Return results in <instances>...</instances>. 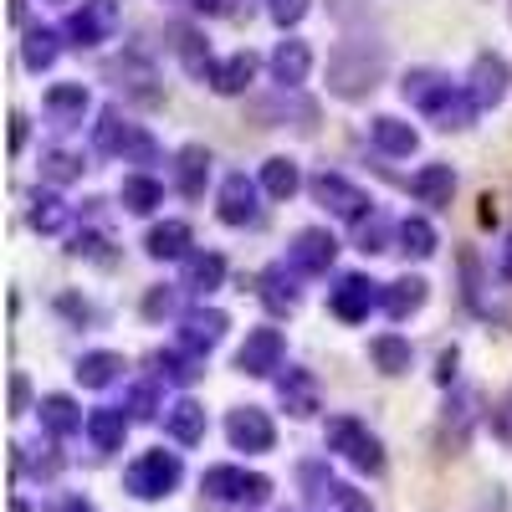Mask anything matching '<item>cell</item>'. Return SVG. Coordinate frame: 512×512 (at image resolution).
<instances>
[{
  "label": "cell",
  "mask_w": 512,
  "mask_h": 512,
  "mask_svg": "<svg viewBox=\"0 0 512 512\" xmlns=\"http://www.w3.org/2000/svg\"><path fill=\"white\" fill-rule=\"evenodd\" d=\"M205 180H210V149L205 144H185L175 154V185L185 200H200L205 195Z\"/></svg>",
  "instance_id": "obj_17"
},
{
  "label": "cell",
  "mask_w": 512,
  "mask_h": 512,
  "mask_svg": "<svg viewBox=\"0 0 512 512\" xmlns=\"http://www.w3.org/2000/svg\"><path fill=\"white\" fill-rule=\"evenodd\" d=\"M477 113H482V108H477V98L466 93V88H456V82H451V88H446L431 108H425V118H431L436 128H446V134H451V128H466Z\"/></svg>",
  "instance_id": "obj_15"
},
{
  "label": "cell",
  "mask_w": 512,
  "mask_h": 512,
  "mask_svg": "<svg viewBox=\"0 0 512 512\" xmlns=\"http://www.w3.org/2000/svg\"><path fill=\"white\" fill-rule=\"evenodd\" d=\"M262 180H251L246 169H236V175L221 180V195H216V216L226 226H256L262 221Z\"/></svg>",
  "instance_id": "obj_3"
},
{
  "label": "cell",
  "mask_w": 512,
  "mask_h": 512,
  "mask_svg": "<svg viewBox=\"0 0 512 512\" xmlns=\"http://www.w3.org/2000/svg\"><path fill=\"white\" fill-rule=\"evenodd\" d=\"M333 256H338V241H333L328 226H303L287 241V267L303 272V277H323L333 267Z\"/></svg>",
  "instance_id": "obj_6"
},
{
  "label": "cell",
  "mask_w": 512,
  "mask_h": 512,
  "mask_svg": "<svg viewBox=\"0 0 512 512\" xmlns=\"http://www.w3.org/2000/svg\"><path fill=\"white\" fill-rule=\"evenodd\" d=\"M175 52H180V62H185L195 77H210V67H216V62H210V47H205V41H200L190 26L175 31Z\"/></svg>",
  "instance_id": "obj_33"
},
{
  "label": "cell",
  "mask_w": 512,
  "mask_h": 512,
  "mask_svg": "<svg viewBox=\"0 0 512 512\" xmlns=\"http://www.w3.org/2000/svg\"><path fill=\"white\" fill-rule=\"evenodd\" d=\"M205 82H210V88H216L221 98H236V93H246L251 82H256V57H251V52H231L226 62L210 67Z\"/></svg>",
  "instance_id": "obj_16"
},
{
  "label": "cell",
  "mask_w": 512,
  "mask_h": 512,
  "mask_svg": "<svg viewBox=\"0 0 512 512\" xmlns=\"http://www.w3.org/2000/svg\"><path fill=\"white\" fill-rule=\"evenodd\" d=\"M297 277H303V272H292L287 262L262 272V303H267L272 313H292V308H297Z\"/></svg>",
  "instance_id": "obj_20"
},
{
  "label": "cell",
  "mask_w": 512,
  "mask_h": 512,
  "mask_svg": "<svg viewBox=\"0 0 512 512\" xmlns=\"http://www.w3.org/2000/svg\"><path fill=\"white\" fill-rule=\"evenodd\" d=\"M272 77L282 82V88H303L308 82V72H313V47L303 36H287V41H277V52H272Z\"/></svg>",
  "instance_id": "obj_11"
},
{
  "label": "cell",
  "mask_w": 512,
  "mask_h": 512,
  "mask_svg": "<svg viewBox=\"0 0 512 512\" xmlns=\"http://www.w3.org/2000/svg\"><path fill=\"white\" fill-rule=\"evenodd\" d=\"M57 36H62V31H52V26H31V31H26V47H21V62H26L31 72H47V67L62 57Z\"/></svg>",
  "instance_id": "obj_28"
},
{
  "label": "cell",
  "mask_w": 512,
  "mask_h": 512,
  "mask_svg": "<svg viewBox=\"0 0 512 512\" xmlns=\"http://www.w3.org/2000/svg\"><path fill=\"white\" fill-rule=\"evenodd\" d=\"M118 369H123V359H118V354H108V349H98V354H88V359L77 364V379L98 390V384H113V379H118Z\"/></svg>",
  "instance_id": "obj_35"
},
{
  "label": "cell",
  "mask_w": 512,
  "mask_h": 512,
  "mask_svg": "<svg viewBox=\"0 0 512 512\" xmlns=\"http://www.w3.org/2000/svg\"><path fill=\"white\" fill-rule=\"evenodd\" d=\"M103 246H108V241H103L98 231H82V236L72 241V256H93V262H103Z\"/></svg>",
  "instance_id": "obj_42"
},
{
  "label": "cell",
  "mask_w": 512,
  "mask_h": 512,
  "mask_svg": "<svg viewBox=\"0 0 512 512\" xmlns=\"http://www.w3.org/2000/svg\"><path fill=\"white\" fill-rule=\"evenodd\" d=\"M410 195H415L420 205H431V210L451 205V195H456V169H451V164H420L415 175H410Z\"/></svg>",
  "instance_id": "obj_13"
},
{
  "label": "cell",
  "mask_w": 512,
  "mask_h": 512,
  "mask_svg": "<svg viewBox=\"0 0 512 512\" xmlns=\"http://www.w3.org/2000/svg\"><path fill=\"white\" fill-rule=\"evenodd\" d=\"M328 441H333V446H344L359 466H379V446H374V436H364L354 420H333V425H328Z\"/></svg>",
  "instance_id": "obj_27"
},
{
  "label": "cell",
  "mask_w": 512,
  "mask_h": 512,
  "mask_svg": "<svg viewBox=\"0 0 512 512\" xmlns=\"http://www.w3.org/2000/svg\"><path fill=\"white\" fill-rule=\"evenodd\" d=\"M190 226L185 221H159L149 236H144V246H149V256H154V262H175V256H185L190 251Z\"/></svg>",
  "instance_id": "obj_22"
},
{
  "label": "cell",
  "mask_w": 512,
  "mask_h": 512,
  "mask_svg": "<svg viewBox=\"0 0 512 512\" xmlns=\"http://www.w3.org/2000/svg\"><path fill=\"white\" fill-rule=\"evenodd\" d=\"M226 282V256L221 251H195V256H185V282L180 287H190V292H216Z\"/></svg>",
  "instance_id": "obj_19"
},
{
  "label": "cell",
  "mask_w": 512,
  "mask_h": 512,
  "mask_svg": "<svg viewBox=\"0 0 512 512\" xmlns=\"http://www.w3.org/2000/svg\"><path fill=\"white\" fill-rule=\"evenodd\" d=\"M395 236H400V226H390V216H379V210H369V216H359V221H354V246H359L364 256L390 251V246H395Z\"/></svg>",
  "instance_id": "obj_24"
},
{
  "label": "cell",
  "mask_w": 512,
  "mask_h": 512,
  "mask_svg": "<svg viewBox=\"0 0 512 512\" xmlns=\"http://www.w3.org/2000/svg\"><path fill=\"white\" fill-rule=\"evenodd\" d=\"M221 333H226V313L221 308H195V313L180 318V349L205 354V349L221 344Z\"/></svg>",
  "instance_id": "obj_14"
},
{
  "label": "cell",
  "mask_w": 512,
  "mask_h": 512,
  "mask_svg": "<svg viewBox=\"0 0 512 512\" xmlns=\"http://www.w3.org/2000/svg\"><path fill=\"white\" fill-rule=\"evenodd\" d=\"M195 16H226V0H190Z\"/></svg>",
  "instance_id": "obj_43"
},
{
  "label": "cell",
  "mask_w": 512,
  "mask_h": 512,
  "mask_svg": "<svg viewBox=\"0 0 512 512\" xmlns=\"http://www.w3.org/2000/svg\"><path fill=\"white\" fill-rule=\"evenodd\" d=\"M507 88H512V67H507V57H502V52H477L472 77H466V93L477 98V108H497V103L507 98Z\"/></svg>",
  "instance_id": "obj_8"
},
{
  "label": "cell",
  "mask_w": 512,
  "mask_h": 512,
  "mask_svg": "<svg viewBox=\"0 0 512 512\" xmlns=\"http://www.w3.org/2000/svg\"><path fill=\"white\" fill-rule=\"evenodd\" d=\"M26 134H31L26 118H21V113H11V149H21V144H26Z\"/></svg>",
  "instance_id": "obj_44"
},
{
  "label": "cell",
  "mask_w": 512,
  "mask_h": 512,
  "mask_svg": "<svg viewBox=\"0 0 512 512\" xmlns=\"http://www.w3.org/2000/svg\"><path fill=\"white\" fill-rule=\"evenodd\" d=\"M128 482L139 487V497H159L164 487H175V482H180V461L154 451V456H144V461L134 466V477H128Z\"/></svg>",
  "instance_id": "obj_18"
},
{
  "label": "cell",
  "mask_w": 512,
  "mask_h": 512,
  "mask_svg": "<svg viewBox=\"0 0 512 512\" xmlns=\"http://www.w3.org/2000/svg\"><path fill=\"white\" fill-rule=\"evenodd\" d=\"M93 108V93L82 88V82H52L47 98H41V113H47L52 128H77Z\"/></svg>",
  "instance_id": "obj_9"
},
{
  "label": "cell",
  "mask_w": 512,
  "mask_h": 512,
  "mask_svg": "<svg viewBox=\"0 0 512 512\" xmlns=\"http://www.w3.org/2000/svg\"><path fill=\"white\" fill-rule=\"evenodd\" d=\"M369 139H374L379 154H390V159H410V154L420 149V134H415L405 118H390V113L369 118Z\"/></svg>",
  "instance_id": "obj_12"
},
{
  "label": "cell",
  "mask_w": 512,
  "mask_h": 512,
  "mask_svg": "<svg viewBox=\"0 0 512 512\" xmlns=\"http://www.w3.org/2000/svg\"><path fill=\"white\" fill-rule=\"evenodd\" d=\"M395 241H400V251H405V256H415V262H425V256H436V226L425 221V216H405Z\"/></svg>",
  "instance_id": "obj_30"
},
{
  "label": "cell",
  "mask_w": 512,
  "mask_h": 512,
  "mask_svg": "<svg viewBox=\"0 0 512 512\" xmlns=\"http://www.w3.org/2000/svg\"><path fill=\"white\" fill-rule=\"evenodd\" d=\"M262 190H267L272 200H292L297 190H303V169H297V159L272 154V159L262 164Z\"/></svg>",
  "instance_id": "obj_21"
},
{
  "label": "cell",
  "mask_w": 512,
  "mask_h": 512,
  "mask_svg": "<svg viewBox=\"0 0 512 512\" xmlns=\"http://www.w3.org/2000/svg\"><path fill=\"white\" fill-rule=\"evenodd\" d=\"M41 410H47V425H52V431H72V400H62V395H52L47 405H41Z\"/></svg>",
  "instance_id": "obj_40"
},
{
  "label": "cell",
  "mask_w": 512,
  "mask_h": 512,
  "mask_svg": "<svg viewBox=\"0 0 512 512\" xmlns=\"http://www.w3.org/2000/svg\"><path fill=\"white\" fill-rule=\"evenodd\" d=\"M497 267H502V277H512V236L502 241V256H497Z\"/></svg>",
  "instance_id": "obj_45"
},
{
  "label": "cell",
  "mask_w": 512,
  "mask_h": 512,
  "mask_svg": "<svg viewBox=\"0 0 512 512\" xmlns=\"http://www.w3.org/2000/svg\"><path fill=\"white\" fill-rule=\"evenodd\" d=\"M88 431H93V441L108 451V446L123 441V415H118V410H93V415H88Z\"/></svg>",
  "instance_id": "obj_37"
},
{
  "label": "cell",
  "mask_w": 512,
  "mask_h": 512,
  "mask_svg": "<svg viewBox=\"0 0 512 512\" xmlns=\"http://www.w3.org/2000/svg\"><path fill=\"white\" fill-rule=\"evenodd\" d=\"M282 400L297 405L292 415H308V410H313V379H308V374H287V379H282Z\"/></svg>",
  "instance_id": "obj_38"
},
{
  "label": "cell",
  "mask_w": 512,
  "mask_h": 512,
  "mask_svg": "<svg viewBox=\"0 0 512 512\" xmlns=\"http://www.w3.org/2000/svg\"><path fill=\"white\" fill-rule=\"evenodd\" d=\"M169 431H175L180 441H200V431H205V410L200 405H175V410H169Z\"/></svg>",
  "instance_id": "obj_36"
},
{
  "label": "cell",
  "mask_w": 512,
  "mask_h": 512,
  "mask_svg": "<svg viewBox=\"0 0 512 512\" xmlns=\"http://www.w3.org/2000/svg\"><path fill=\"white\" fill-rule=\"evenodd\" d=\"M231 441L236 446H251V451H267L272 446V425L262 410H236L231 415Z\"/></svg>",
  "instance_id": "obj_29"
},
{
  "label": "cell",
  "mask_w": 512,
  "mask_h": 512,
  "mask_svg": "<svg viewBox=\"0 0 512 512\" xmlns=\"http://www.w3.org/2000/svg\"><path fill=\"white\" fill-rule=\"evenodd\" d=\"M384 67H390V52L369 36H349L328 52V93L333 98H364L384 82Z\"/></svg>",
  "instance_id": "obj_1"
},
{
  "label": "cell",
  "mask_w": 512,
  "mask_h": 512,
  "mask_svg": "<svg viewBox=\"0 0 512 512\" xmlns=\"http://www.w3.org/2000/svg\"><path fill=\"white\" fill-rule=\"evenodd\" d=\"M144 313H149V318H175V292H169V287H154V292L144 297Z\"/></svg>",
  "instance_id": "obj_41"
},
{
  "label": "cell",
  "mask_w": 512,
  "mask_h": 512,
  "mask_svg": "<svg viewBox=\"0 0 512 512\" xmlns=\"http://www.w3.org/2000/svg\"><path fill=\"white\" fill-rule=\"evenodd\" d=\"M308 190H313V200H318L323 210H333L338 221H359V216H369V210H374V200H369L354 180L333 175V169H318V175L308 180Z\"/></svg>",
  "instance_id": "obj_5"
},
{
  "label": "cell",
  "mask_w": 512,
  "mask_h": 512,
  "mask_svg": "<svg viewBox=\"0 0 512 512\" xmlns=\"http://www.w3.org/2000/svg\"><path fill=\"white\" fill-rule=\"evenodd\" d=\"M282 354H287V344H282L277 328H251L246 344L236 349V369L241 374H272L282 364Z\"/></svg>",
  "instance_id": "obj_10"
},
{
  "label": "cell",
  "mask_w": 512,
  "mask_h": 512,
  "mask_svg": "<svg viewBox=\"0 0 512 512\" xmlns=\"http://www.w3.org/2000/svg\"><path fill=\"white\" fill-rule=\"evenodd\" d=\"M118 26V0H82V6L67 16L62 36L72 41V47H98V41H108Z\"/></svg>",
  "instance_id": "obj_7"
},
{
  "label": "cell",
  "mask_w": 512,
  "mask_h": 512,
  "mask_svg": "<svg viewBox=\"0 0 512 512\" xmlns=\"http://www.w3.org/2000/svg\"><path fill=\"white\" fill-rule=\"evenodd\" d=\"M308 6H313V0H267V16L287 31V26H297V21L308 16Z\"/></svg>",
  "instance_id": "obj_39"
},
{
  "label": "cell",
  "mask_w": 512,
  "mask_h": 512,
  "mask_svg": "<svg viewBox=\"0 0 512 512\" xmlns=\"http://www.w3.org/2000/svg\"><path fill=\"white\" fill-rule=\"evenodd\" d=\"M328 308H333V318H344V323H364L374 308H384V282H374L364 272L338 277L333 292H328Z\"/></svg>",
  "instance_id": "obj_4"
},
{
  "label": "cell",
  "mask_w": 512,
  "mask_h": 512,
  "mask_svg": "<svg viewBox=\"0 0 512 512\" xmlns=\"http://www.w3.org/2000/svg\"><path fill=\"white\" fill-rule=\"evenodd\" d=\"M118 200H123V210H134V216H149L154 205H164V185L154 175H123Z\"/></svg>",
  "instance_id": "obj_26"
},
{
  "label": "cell",
  "mask_w": 512,
  "mask_h": 512,
  "mask_svg": "<svg viewBox=\"0 0 512 512\" xmlns=\"http://www.w3.org/2000/svg\"><path fill=\"white\" fill-rule=\"evenodd\" d=\"M67 221H72V210H67L57 195H36V200H31V226H36L41 236H57Z\"/></svg>",
  "instance_id": "obj_32"
},
{
  "label": "cell",
  "mask_w": 512,
  "mask_h": 512,
  "mask_svg": "<svg viewBox=\"0 0 512 512\" xmlns=\"http://www.w3.org/2000/svg\"><path fill=\"white\" fill-rule=\"evenodd\" d=\"M93 144H98V154H118L123 164H154V159H159V144L144 134L139 123H128L118 108H103V113H98Z\"/></svg>",
  "instance_id": "obj_2"
},
{
  "label": "cell",
  "mask_w": 512,
  "mask_h": 512,
  "mask_svg": "<svg viewBox=\"0 0 512 512\" xmlns=\"http://www.w3.org/2000/svg\"><path fill=\"white\" fill-rule=\"evenodd\" d=\"M451 88V77H441L436 67H415V72H405V82H400V93H405V103H415L420 113L431 108L441 93Z\"/></svg>",
  "instance_id": "obj_25"
},
{
  "label": "cell",
  "mask_w": 512,
  "mask_h": 512,
  "mask_svg": "<svg viewBox=\"0 0 512 512\" xmlns=\"http://www.w3.org/2000/svg\"><path fill=\"white\" fill-rule=\"evenodd\" d=\"M369 354H374V364L384 369V374H405L410 369V344L400 333H379L374 344H369Z\"/></svg>",
  "instance_id": "obj_31"
},
{
  "label": "cell",
  "mask_w": 512,
  "mask_h": 512,
  "mask_svg": "<svg viewBox=\"0 0 512 512\" xmlns=\"http://www.w3.org/2000/svg\"><path fill=\"white\" fill-rule=\"evenodd\" d=\"M41 180H52V185L82 180V159L67 154V149H47V154H41Z\"/></svg>",
  "instance_id": "obj_34"
},
{
  "label": "cell",
  "mask_w": 512,
  "mask_h": 512,
  "mask_svg": "<svg viewBox=\"0 0 512 512\" xmlns=\"http://www.w3.org/2000/svg\"><path fill=\"white\" fill-rule=\"evenodd\" d=\"M425 308V277H400V282H384V313L395 323Z\"/></svg>",
  "instance_id": "obj_23"
}]
</instances>
